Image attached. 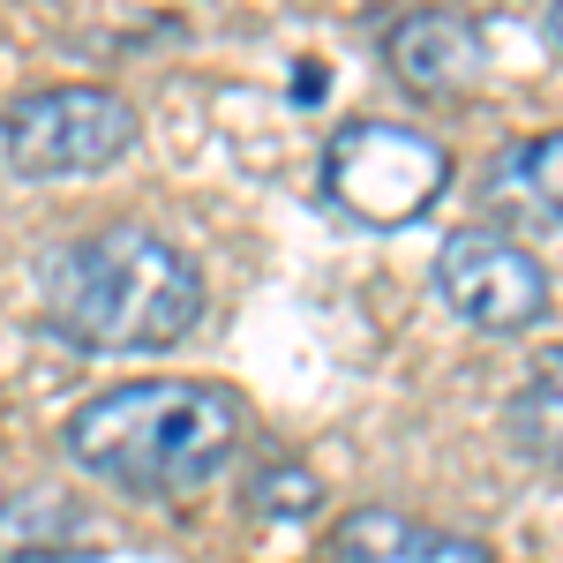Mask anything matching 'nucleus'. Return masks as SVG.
I'll list each match as a JSON object with an SVG mask.
<instances>
[{
    "label": "nucleus",
    "instance_id": "nucleus-11",
    "mask_svg": "<svg viewBox=\"0 0 563 563\" xmlns=\"http://www.w3.org/2000/svg\"><path fill=\"white\" fill-rule=\"evenodd\" d=\"M323 90H331V68H323V60H294V98H301V106H316Z\"/></svg>",
    "mask_w": 563,
    "mask_h": 563
},
{
    "label": "nucleus",
    "instance_id": "nucleus-2",
    "mask_svg": "<svg viewBox=\"0 0 563 563\" xmlns=\"http://www.w3.org/2000/svg\"><path fill=\"white\" fill-rule=\"evenodd\" d=\"M38 308L84 353H166L203 323V278L174 241L106 225L45 256Z\"/></svg>",
    "mask_w": 563,
    "mask_h": 563
},
{
    "label": "nucleus",
    "instance_id": "nucleus-12",
    "mask_svg": "<svg viewBox=\"0 0 563 563\" xmlns=\"http://www.w3.org/2000/svg\"><path fill=\"white\" fill-rule=\"evenodd\" d=\"M549 45H556V53H563V0H556V8H549Z\"/></svg>",
    "mask_w": 563,
    "mask_h": 563
},
{
    "label": "nucleus",
    "instance_id": "nucleus-1",
    "mask_svg": "<svg viewBox=\"0 0 563 563\" xmlns=\"http://www.w3.org/2000/svg\"><path fill=\"white\" fill-rule=\"evenodd\" d=\"M249 406L225 384H188V376H151V384H113L84 398L60 429V451L90 481L121 496H188L225 474L241 451Z\"/></svg>",
    "mask_w": 563,
    "mask_h": 563
},
{
    "label": "nucleus",
    "instance_id": "nucleus-10",
    "mask_svg": "<svg viewBox=\"0 0 563 563\" xmlns=\"http://www.w3.org/2000/svg\"><path fill=\"white\" fill-rule=\"evenodd\" d=\"M249 504H256L263 519H301V511H316V474L308 466H271L249 488Z\"/></svg>",
    "mask_w": 563,
    "mask_h": 563
},
{
    "label": "nucleus",
    "instance_id": "nucleus-4",
    "mask_svg": "<svg viewBox=\"0 0 563 563\" xmlns=\"http://www.w3.org/2000/svg\"><path fill=\"white\" fill-rule=\"evenodd\" d=\"M8 166L23 180H60V174H98L135 143V106L121 90L98 84H60V90H31L8 106L0 121Z\"/></svg>",
    "mask_w": 563,
    "mask_h": 563
},
{
    "label": "nucleus",
    "instance_id": "nucleus-3",
    "mask_svg": "<svg viewBox=\"0 0 563 563\" xmlns=\"http://www.w3.org/2000/svg\"><path fill=\"white\" fill-rule=\"evenodd\" d=\"M451 188V151L406 121H346L323 143V196L361 225H413Z\"/></svg>",
    "mask_w": 563,
    "mask_h": 563
},
{
    "label": "nucleus",
    "instance_id": "nucleus-9",
    "mask_svg": "<svg viewBox=\"0 0 563 563\" xmlns=\"http://www.w3.org/2000/svg\"><path fill=\"white\" fill-rule=\"evenodd\" d=\"M504 188L519 196L526 211L541 218H563V129L533 135V143H511V158H504Z\"/></svg>",
    "mask_w": 563,
    "mask_h": 563
},
{
    "label": "nucleus",
    "instance_id": "nucleus-6",
    "mask_svg": "<svg viewBox=\"0 0 563 563\" xmlns=\"http://www.w3.org/2000/svg\"><path fill=\"white\" fill-rule=\"evenodd\" d=\"M384 60L390 76L413 90V98H474L488 76V38H481L474 15H451V8H413V15H390L384 23Z\"/></svg>",
    "mask_w": 563,
    "mask_h": 563
},
{
    "label": "nucleus",
    "instance_id": "nucleus-8",
    "mask_svg": "<svg viewBox=\"0 0 563 563\" xmlns=\"http://www.w3.org/2000/svg\"><path fill=\"white\" fill-rule=\"evenodd\" d=\"M504 429H511V443H519L541 474H563V346L541 353V361H533V376L511 390Z\"/></svg>",
    "mask_w": 563,
    "mask_h": 563
},
{
    "label": "nucleus",
    "instance_id": "nucleus-7",
    "mask_svg": "<svg viewBox=\"0 0 563 563\" xmlns=\"http://www.w3.org/2000/svg\"><path fill=\"white\" fill-rule=\"evenodd\" d=\"M331 563H496L474 533H443V526H413L398 511H353L331 533Z\"/></svg>",
    "mask_w": 563,
    "mask_h": 563
},
{
    "label": "nucleus",
    "instance_id": "nucleus-5",
    "mask_svg": "<svg viewBox=\"0 0 563 563\" xmlns=\"http://www.w3.org/2000/svg\"><path fill=\"white\" fill-rule=\"evenodd\" d=\"M435 294L459 323H474L488 339H511V331H533L549 316V271L519 241H504L488 225H459L435 249Z\"/></svg>",
    "mask_w": 563,
    "mask_h": 563
}]
</instances>
